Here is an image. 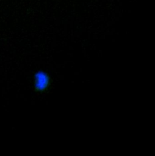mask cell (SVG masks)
Listing matches in <instances>:
<instances>
[{
  "mask_svg": "<svg viewBox=\"0 0 155 156\" xmlns=\"http://www.w3.org/2000/svg\"><path fill=\"white\" fill-rule=\"evenodd\" d=\"M50 78L48 76L43 72H38L35 75V87L38 91L44 90L49 85Z\"/></svg>",
  "mask_w": 155,
  "mask_h": 156,
  "instance_id": "6da1fadb",
  "label": "cell"
}]
</instances>
